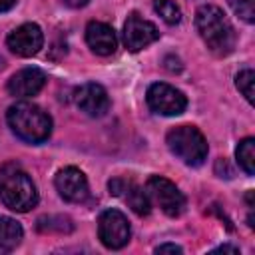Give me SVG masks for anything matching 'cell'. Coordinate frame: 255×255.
<instances>
[{
	"instance_id": "cell-17",
	"label": "cell",
	"mask_w": 255,
	"mask_h": 255,
	"mask_svg": "<svg viewBox=\"0 0 255 255\" xmlns=\"http://www.w3.org/2000/svg\"><path fill=\"white\" fill-rule=\"evenodd\" d=\"M153 8H155V12L161 16L163 22H167V24H179V20H181V10H179V6H177L173 0H155Z\"/></svg>"
},
{
	"instance_id": "cell-23",
	"label": "cell",
	"mask_w": 255,
	"mask_h": 255,
	"mask_svg": "<svg viewBox=\"0 0 255 255\" xmlns=\"http://www.w3.org/2000/svg\"><path fill=\"white\" fill-rule=\"evenodd\" d=\"M227 251H231V253H237L239 249H237V247H233V245H221V247L213 249V253H227Z\"/></svg>"
},
{
	"instance_id": "cell-22",
	"label": "cell",
	"mask_w": 255,
	"mask_h": 255,
	"mask_svg": "<svg viewBox=\"0 0 255 255\" xmlns=\"http://www.w3.org/2000/svg\"><path fill=\"white\" fill-rule=\"evenodd\" d=\"M62 4H66L68 8H82L88 4V0H62Z\"/></svg>"
},
{
	"instance_id": "cell-4",
	"label": "cell",
	"mask_w": 255,
	"mask_h": 255,
	"mask_svg": "<svg viewBox=\"0 0 255 255\" xmlns=\"http://www.w3.org/2000/svg\"><path fill=\"white\" fill-rule=\"evenodd\" d=\"M165 143L175 157H179L183 163L191 167H197L207 159V141L195 126L173 128L167 133Z\"/></svg>"
},
{
	"instance_id": "cell-19",
	"label": "cell",
	"mask_w": 255,
	"mask_h": 255,
	"mask_svg": "<svg viewBox=\"0 0 255 255\" xmlns=\"http://www.w3.org/2000/svg\"><path fill=\"white\" fill-rule=\"evenodd\" d=\"M227 4L247 24L255 22V0H227Z\"/></svg>"
},
{
	"instance_id": "cell-8",
	"label": "cell",
	"mask_w": 255,
	"mask_h": 255,
	"mask_svg": "<svg viewBox=\"0 0 255 255\" xmlns=\"http://www.w3.org/2000/svg\"><path fill=\"white\" fill-rule=\"evenodd\" d=\"M159 38V30L153 22L141 18L139 14H129L124 24V44L129 52H139Z\"/></svg>"
},
{
	"instance_id": "cell-15",
	"label": "cell",
	"mask_w": 255,
	"mask_h": 255,
	"mask_svg": "<svg viewBox=\"0 0 255 255\" xmlns=\"http://www.w3.org/2000/svg\"><path fill=\"white\" fill-rule=\"evenodd\" d=\"M22 237H24L22 225L12 217L0 215V253L14 251L20 245Z\"/></svg>"
},
{
	"instance_id": "cell-5",
	"label": "cell",
	"mask_w": 255,
	"mask_h": 255,
	"mask_svg": "<svg viewBox=\"0 0 255 255\" xmlns=\"http://www.w3.org/2000/svg\"><path fill=\"white\" fill-rule=\"evenodd\" d=\"M145 193L149 201H155L159 209L169 217H179L185 211V195L167 177L151 175L145 183Z\"/></svg>"
},
{
	"instance_id": "cell-12",
	"label": "cell",
	"mask_w": 255,
	"mask_h": 255,
	"mask_svg": "<svg viewBox=\"0 0 255 255\" xmlns=\"http://www.w3.org/2000/svg\"><path fill=\"white\" fill-rule=\"evenodd\" d=\"M108 189L112 195L116 197H122L137 215H147L149 209H151V201L147 197V193L137 185L133 183L131 179H126V177H114L110 179L108 183Z\"/></svg>"
},
{
	"instance_id": "cell-21",
	"label": "cell",
	"mask_w": 255,
	"mask_h": 255,
	"mask_svg": "<svg viewBox=\"0 0 255 255\" xmlns=\"http://www.w3.org/2000/svg\"><path fill=\"white\" fill-rule=\"evenodd\" d=\"M183 249L175 243H163V245H157L155 247V253H181Z\"/></svg>"
},
{
	"instance_id": "cell-10",
	"label": "cell",
	"mask_w": 255,
	"mask_h": 255,
	"mask_svg": "<svg viewBox=\"0 0 255 255\" xmlns=\"http://www.w3.org/2000/svg\"><path fill=\"white\" fill-rule=\"evenodd\" d=\"M74 102L80 108V112H84L90 118H102L110 110V96L104 90V86L96 82H88L76 88Z\"/></svg>"
},
{
	"instance_id": "cell-18",
	"label": "cell",
	"mask_w": 255,
	"mask_h": 255,
	"mask_svg": "<svg viewBox=\"0 0 255 255\" xmlns=\"http://www.w3.org/2000/svg\"><path fill=\"white\" fill-rule=\"evenodd\" d=\"M253 84H255V74H253V70H241L239 74H237V78H235V86H237V90L245 96V100L249 102V104H253Z\"/></svg>"
},
{
	"instance_id": "cell-16",
	"label": "cell",
	"mask_w": 255,
	"mask_h": 255,
	"mask_svg": "<svg viewBox=\"0 0 255 255\" xmlns=\"http://www.w3.org/2000/svg\"><path fill=\"white\" fill-rule=\"evenodd\" d=\"M235 157H237L239 167L247 175H253L255 173V139L253 137L241 139L237 149H235Z\"/></svg>"
},
{
	"instance_id": "cell-24",
	"label": "cell",
	"mask_w": 255,
	"mask_h": 255,
	"mask_svg": "<svg viewBox=\"0 0 255 255\" xmlns=\"http://www.w3.org/2000/svg\"><path fill=\"white\" fill-rule=\"evenodd\" d=\"M14 4H16V0H0V12H6V10H10Z\"/></svg>"
},
{
	"instance_id": "cell-9",
	"label": "cell",
	"mask_w": 255,
	"mask_h": 255,
	"mask_svg": "<svg viewBox=\"0 0 255 255\" xmlns=\"http://www.w3.org/2000/svg\"><path fill=\"white\" fill-rule=\"evenodd\" d=\"M6 44H8L10 52H14L16 56L30 58V56L38 54L40 48H42V44H44L42 28L38 24H34V22H26V24L14 28L8 34Z\"/></svg>"
},
{
	"instance_id": "cell-7",
	"label": "cell",
	"mask_w": 255,
	"mask_h": 255,
	"mask_svg": "<svg viewBox=\"0 0 255 255\" xmlns=\"http://www.w3.org/2000/svg\"><path fill=\"white\" fill-rule=\"evenodd\" d=\"M145 100H147L149 110L159 114V116H179L187 106L185 96L177 88H173L165 82L151 84L147 88Z\"/></svg>"
},
{
	"instance_id": "cell-3",
	"label": "cell",
	"mask_w": 255,
	"mask_h": 255,
	"mask_svg": "<svg viewBox=\"0 0 255 255\" xmlns=\"http://www.w3.org/2000/svg\"><path fill=\"white\" fill-rule=\"evenodd\" d=\"M0 201L12 211H30L38 203V191L30 175L16 165H6L0 171Z\"/></svg>"
},
{
	"instance_id": "cell-14",
	"label": "cell",
	"mask_w": 255,
	"mask_h": 255,
	"mask_svg": "<svg viewBox=\"0 0 255 255\" xmlns=\"http://www.w3.org/2000/svg\"><path fill=\"white\" fill-rule=\"evenodd\" d=\"M86 42L90 50L98 56H110L118 48V36L114 28L106 22H90L86 26Z\"/></svg>"
},
{
	"instance_id": "cell-6",
	"label": "cell",
	"mask_w": 255,
	"mask_h": 255,
	"mask_svg": "<svg viewBox=\"0 0 255 255\" xmlns=\"http://www.w3.org/2000/svg\"><path fill=\"white\" fill-rule=\"evenodd\" d=\"M129 221L128 217L118 209H106L102 211L98 219V237L108 249H122L129 241Z\"/></svg>"
},
{
	"instance_id": "cell-11",
	"label": "cell",
	"mask_w": 255,
	"mask_h": 255,
	"mask_svg": "<svg viewBox=\"0 0 255 255\" xmlns=\"http://www.w3.org/2000/svg\"><path fill=\"white\" fill-rule=\"evenodd\" d=\"M54 183H56V189H58L60 197L70 201V203H82L90 195L88 179H86L84 171H80L78 167H64V169H60L56 173Z\"/></svg>"
},
{
	"instance_id": "cell-20",
	"label": "cell",
	"mask_w": 255,
	"mask_h": 255,
	"mask_svg": "<svg viewBox=\"0 0 255 255\" xmlns=\"http://www.w3.org/2000/svg\"><path fill=\"white\" fill-rule=\"evenodd\" d=\"M54 221H58V223H52V217H42V219H38V229L40 231H54V229H58L60 233L72 231V223H70L68 217H54Z\"/></svg>"
},
{
	"instance_id": "cell-2",
	"label": "cell",
	"mask_w": 255,
	"mask_h": 255,
	"mask_svg": "<svg viewBox=\"0 0 255 255\" xmlns=\"http://www.w3.org/2000/svg\"><path fill=\"white\" fill-rule=\"evenodd\" d=\"M6 120L10 129L28 143H42L52 133V118L32 102H16L10 106Z\"/></svg>"
},
{
	"instance_id": "cell-1",
	"label": "cell",
	"mask_w": 255,
	"mask_h": 255,
	"mask_svg": "<svg viewBox=\"0 0 255 255\" xmlns=\"http://www.w3.org/2000/svg\"><path fill=\"white\" fill-rule=\"evenodd\" d=\"M195 26L207 48L215 56H227L235 48V30L223 10L213 4H203L195 12Z\"/></svg>"
},
{
	"instance_id": "cell-13",
	"label": "cell",
	"mask_w": 255,
	"mask_h": 255,
	"mask_svg": "<svg viewBox=\"0 0 255 255\" xmlns=\"http://www.w3.org/2000/svg\"><path fill=\"white\" fill-rule=\"evenodd\" d=\"M46 84V74L40 68H24L8 80V94L14 98L36 96Z\"/></svg>"
}]
</instances>
